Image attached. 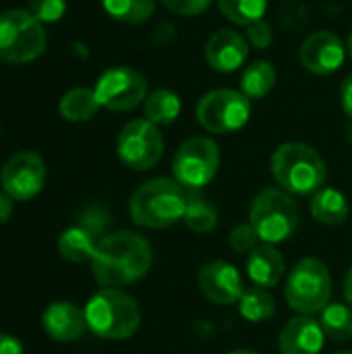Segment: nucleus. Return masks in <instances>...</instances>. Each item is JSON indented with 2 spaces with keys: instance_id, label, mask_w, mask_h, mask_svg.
Wrapping results in <instances>:
<instances>
[{
  "instance_id": "nucleus-1",
  "label": "nucleus",
  "mask_w": 352,
  "mask_h": 354,
  "mask_svg": "<svg viewBox=\"0 0 352 354\" xmlns=\"http://www.w3.org/2000/svg\"><path fill=\"white\" fill-rule=\"evenodd\" d=\"M149 243L131 230L104 236L91 257V272L102 288H120L141 280L151 268Z\"/></svg>"
},
{
  "instance_id": "nucleus-2",
  "label": "nucleus",
  "mask_w": 352,
  "mask_h": 354,
  "mask_svg": "<svg viewBox=\"0 0 352 354\" xmlns=\"http://www.w3.org/2000/svg\"><path fill=\"white\" fill-rule=\"evenodd\" d=\"M187 189L170 178H151L143 183L129 201L131 220L137 226L162 230L185 218Z\"/></svg>"
},
{
  "instance_id": "nucleus-3",
  "label": "nucleus",
  "mask_w": 352,
  "mask_h": 354,
  "mask_svg": "<svg viewBox=\"0 0 352 354\" xmlns=\"http://www.w3.org/2000/svg\"><path fill=\"white\" fill-rule=\"evenodd\" d=\"M272 174L280 189L290 195H315L324 189L328 168L317 149L307 143L290 141L272 156Z\"/></svg>"
},
{
  "instance_id": "nucleus-4",
  "label": "nucleus",
  "mask_w": 352,
  "mask_h": 354,
  "mask_svg": "<svg viewBox=\"0 0 352 354\" xmlns=\"http://www.w3.org/2000/svg\"><path fill=\"white\" fill-rule=\"evenodd\" d=\"M87 328L104 340H127L141 326V311L137 301L118 290L102 288L85 305Z\"/></svg>"
},
{
  "instance_id": "nucleus-5",
  "label": "nucleus",
  "mask_w": 352,
  "mask_h": 354,
  "mask_svg": "<svg viewBox=\"0 0 352 354\" xmlns=\"http://www.w3.org/2000/svg\"><path fill=\"white\" fill-rule=\"evenodd\" d=\"M299 207L284 189H263L251 203L249 224L263 245L286 243L299 228Z\"/></svg>"
},
{
  "instance_id": "nucleus-6",
  "label": "nucleus",
  "mask_w": 352,
  "mask_h": 354,
  "mask_svg": "<svg viewBox=\"0 0 352 354\" xmlns=\"http://www.w3.org/2000/svg\"><path fill=\"white\" fill-rule=\"evenodd\" d=\"M284 297L299 315L322 313L332 299V278L326 263L317 257L297 261L286 278Z\"/></svg>"
},
{
  "instance_id": "nucleus-7",
  "label": "nucleus",
  "mask_w": 352,
  "mask_h": 354,
  "mask_svg": "<svg viewBox=\"0 0 352 354\" xmlns=\"http://www.w3.org/2000/svg\"><path fill=\"white\" fill-rule=\"evenodd\" d=\"M46 50V31L27 10L12 8L0 12V60L25 64L39 58Z\"/></svg>"
},
{
  "instance_id": "nucleus-8",
  "label": "nucleus",
  "mask_w": 352,
  "mask_h": 354,
  "mask_svg": "<svg viewBox=\"0 0 352 354\" xmlns=\"http://www.w3.org/2000/svg\"><path fill=\"white\" fill-rule=\"evenodd\" d=\"M195 116L205 131L214 135H228L241 131L249 122L251 100L237 89H214L199 100Z\"/></svg>"
},
{
  "instance_id": "nucleus-9",
  "label": "nucleus",
  "mask_w": 352,
  "mask_h": 354,
  "mask_svg": "<svg viewBox=\"0 0 352 354\" xmlns=\"http://www.w3.org/2000/svg\"><path fill=\"white\" fill-rule=\"evenodd\" d=\"M220 168V147L210 137H191L174 153V180L191 191H199L214 180Z\"/></svg>"
},
{
  "instance_id": "nucleus-10",
  "label": "nucleus",
  "mask_w": 352,
  "mask_h": 354,
  "mask_svg": "<svg viewBox=\"0 0 352 354\" xmlns=\"http://www.w3.org/2000/svg\"><path fill=\"white\" fill-rule=\"evenodd\" d=\"M116 151L122 164L133 170H149L154 168L164 153V137L160 129L147 118L131 120L122 127Z\"/></svg>"
},
{
  "instance_id": "nucleus-11",
  "label": "nucleus",
  "mask_w": 352,
  "mask_h": 354,
  "mask_svg": "<svg viewBox=\"0 0 352 354\" xmlns=\"http://www.w3.org/2000/svg\"><path fill=\"white\" fill-rule=\"evenodd\" d=\"M93 91L102 108L112 112H129L145 102L147 81L135 68L112 66L100 75Z\"/></svg>"
},
{
  "instance_id": "nucleus-12",
  "label": "nucleus",
  "mask_w": 352,
  "mask_h": 354,
  "mask_svg": "<svg viewBox=\"0 0 352 354\" xmlns=\"http://www.w3.org/2000/svg\"><path fill=\"white\" fill-rule=\"evenodd\" d=\"M0 183L12 199H33L46 185V164L35 151H19L4 164Z\"/></svg>"
},
{
  "instance_id": "nucleus-13",
  "label": "nucleus",
  "mask_w": 352,
  "mask_h": 354,
  "mask_svg": "<svg viewBox=\"0 0 352 354\" xmlns=\"http://www.w3.org/2000/svg\"><path fill=\"white\" fill-rule=\"evenodd\" d=\"M197 286L210 303L222 307L239 303L245 292L239 270L226 261H212L203 266L197 276Z\"/></svg>"
},
{
  "instance_id": "nucleus-14",
  "label": "nucleus",
  "mask_w": 352,
  "mask_h": 354,
  "mask_svg": "<svg viewBox=\"0 0 352 354\" xmlns=\"http://www.w3.org/2000/svg\"><path fill=\"white\" fill-rule=\"evenodd\" d=\"M299 58L309 73L332 75L344 64L346 48L342 39L332 31H315L303 41L299 50Z\"/></svg>"
},
{
  "instance_id": "nucleus-15",
  "label": "nucleus",
  "mask_w": 352,
  "mask_h": 354,
  "mask_svg": "<svg viewBox=\"0 0 352 354\" xmlns=\"http://www.w3.org/2000/svg\"><path fill=\"white\" fill-rule=\"evenodd\" d=\"M247 56H249V41L234 29L216 31L205 46L207 64L218 73H232L241 68Z\"/></svg>"
},
{
  "instance_id": "nucleus-16",
  "label": "nucleus",
  "mask_w": 352,
  "mask_h": 354,
  "mask_svg": "<svg viewBox=\"0 0 352 354\" xmlns=\"http://www.w3.org/2000/svg\"><path fill=\"white\" fill-rule=\"evenodd\" d=\"M324 340L326 334L317 319L311 315H297L282 328L278 351L280 354H319Z\"/></svg>"
},
{
  "instance_id": "nucleus-17",
  "label": "nucleus",
  "mask_w": 352,
  "mask_h": 354,
  "mask_svg": "<svg viewBox=\"0 0 352 354\" xmlns=\"http://www.w3.org/2000/svg\"><path fill=\"white\" fill-rule=\"evenodd\" d=\"M41 326L46 334L56 342H75L85 334V330H89L85 309H79L77 305L66 301L48 305L41 315Z\"/></svg>"
},
{
  "instance_id": "nucleus-18",
  "label": "nucleus",
  "mask_w": 352,
  "mask_h": 354,
  "mask_svg": "<svg viewBox=\"0 0 352 354\" xmlns=\"http://www.w3.org/2000/svg\"><path fill=\"white\" fill-rule=\"evenodd\" d=\"M286 263L274 245H259L247 257V274L255 286L274 288L284 278Z\"/></svg>"
},
{
  "instance_id": "nucleus-19",
  "label": "nucleus",
  "mask_w": 352,
  "mask_h": 354,
  "mask_svg": "<svg viewBox=\"0 0 352 354\" xmlns=\"http://www.w3.org/2000/svg\"><path fill=\"white\" fill-rule=\"evenodd\" d=\"M100 232V226L83 224V226H73L64 230L58 239V251L66 261L73 263H85L91 261L95 247L100 241H95Z\"/></svg>"
},
{
  "instance_id": "nucleus-20",
  "label": "nucleus",
  "mask_w": 352,
  "mask_h": 354,
  "mask_svg": "<svg viewBox=\"0 0 352 354\" xmlns=\"http://www.w3.org/2000/svg\"><path fill=\"white\" fill-rule=\"evenodd\" d=\"M311 216L324 226H340L351 214L349 199L338 189H319L311 195Z\"/></svg>"
},
{
  "instance_id": "nucleus-21",
  "label": "nucleus",
  "mask_w": 352,
  "mask_h": 354,
  "mask_svg": "<svg viewBox=\"0 0 352 354\" xmlns=\"http://www.w3.org/2000/svg\"><path fill=\"white\" fill-rule=\"evenodd\" d=\"M100 108L102 106L95 97V91L87 89V87H77V89L66 91L58 104L60 116L71 122H85V120L93 118Z\"/></svg>"
},
{
  "instance_id": "nucleus-22",
  "label": "nucleus",
  "mask_w": 352,
  "mask_h": 354,
  "mask_svg": "<svg viewBox=\"0 0 352 354\" xmlns=\"http://www.w3.org/2000/svg\"><path fill=\"white\" fill-rule=\"evenodd\" d=\"M143 114L156 127L172 124L180 114V97L170 89H156L145 97Z\"/></svg>"
},
{
  "instance_id": "nucleus-23",
  "label": "nucleus",
  "mask_w": 352,
  "mask_h": 354,
  "mask_svg": "<svg viewBox=\"0 0 352 354\" xmlns=\"http://www.w3.org/2000/svg\"><path fill=\"white\" fill-rule=\"evenodd\" d=\"M185 226L193 232L205 234L218 226V209L197 191L187 189V212L183 218Z\"/></svg>"
},
{
  "instance_id": "nucleus-24",
  "label": "nucleus",
  "mask_w": 352,
  "mask_h": 354,
  "mask_svg": "<svg viewBox=\"0 0 352 354\" xmlns=\"http://www.w3.org/2000/svg\"><path fill=\"white\" fill-rule=\"evenodd\" d=\"M274 85H276V71L268 60L251 62L241 77V91L249 100L266 97L274 89Z\"/></svg>"
},
{
  "instance_id": "nucleus-25",
  "label": "nucleus",
  "mask_w": 352,
  "mask_h": 354,
  "mask_svg": "<svg viewBox=\"0 0 352 354\" xmlns=\"http://www.w3.org/2000/svg\"><path fill=\"white\" fill-rule=\"evenodd\" d=\"M239 311L241 315L251 322V324H261L276 313V301L268 288L261 286H251L245 288L241 301H239Z\"/></svg>"
},
{
  "instance_id": "nucleus-26",
  "label": "nucleus",
  "mask_w": 352,
  "mask_h": 354,
  "mask_svg": "<svg viewBox=\"0 0 352 354\" xmlns=\"http://www.w3.org/2000/svg\"><path fill=\"white\" fill-rule=\"evenodd\" d=\"M102 4L114 21L127 25L145 23L156 10V0H102Z\"/></svg>"
},
{
  "instance_id": "nucleus-27",
  "label": "nucleus",
  "mask_w": 352,
  "mask_h": 354,
  "mask_svg": "<svg viewBox=\"0 0 352 354\" xmlns=\"http://www.w3.org/2000/svg\"><path fill=\"white\" fill-rule=\"evenodd\" d=\"M322 330L328 338L344 342L352 338V309L342 303H330L319 317Z\"/></svg>"
},
{
  "instance_id": "nucleus-28",
  "label": "nucleus",
  "mask_w": 352,
  "mask_h": 354,
  "mask_svg": "<svg viewBox=\"0 0 352 354\" xmlns=\"http://www.w3.org/2000/svg\"><path fill=\"white\" fill-rule=\"evenodd\" d=\"M218 8L230 23L249 27L263 19L268 0H218Z\"/></svg>"
},
{
  "instance_id": "nucleus-29",
  "label": "nucleus",
  "mask_w": 352,
  "mask_h": 354,
  "mask_svg": "<svg viewBox=\"0 0 352 354\" xmlns=\"http://www.w3.org/2000/svg\"><path fill=\"white\" fill-rule=\"evenodd\" d=\"M259 236H257V232L253 230V226L247 222V224H239V226H234L232 230H230V234H228V245H230V249L232 251H237V253H241V255H247V253H251L253 249H257L259 245Z\"/></svg>"
},
{
  "instance_id": "nucleus-30",
  "label": "nucleus",
  "mask_w": 352,
  "mask_h": 354,
  "mask_svg": "<svg viewBox=\"0 0 352 354\" xmlns=\"http://www.w3.org/2000/svg\"><path fill=\"white\" fill-rule=\"evenodd\" d=\"M66 10V0H29V12L39 23H56Z\"/></svg>"
},
{
  "instance_id": "nucleus-31",
  "label": "nucleus",
  "mask_w": 352,
  "mask_h": 354,
  "mask_svg": "<svg viewBox=\"0 0 352 354\" xmlns=\"http://www.w3.org/2000/svg\"><path fill=\"white\" fill-rule=\"evenodd\" d=\"M168 10L183 17H197L210 8L214 0H160Z\"/></svg>"
},
{
  "instance_id": "nucleus-32",
  "label": "nucleus",
  "mask_w": 352,
  "mask_h": 354,
  "mask_svg": "<svg viewBox=\"0 0 352 354\" xmlns=\"http://www.w3.org/2000/svg\"><path fill=\"white\" fill-rule=\"evenodd\" d=\"M274 39V33H272V27L268 21H255L253 25L247 27V41L257 48V50H266Z\"/></svg>"
},
{
  "instance_id": "nucleus-33",
  "label": "nucleus",
  "mask_w": 352,
  "mask_h": 354,
  "mask_svg": "<svg viewBox=\"0 0 352 354\" xmlns=\"http://www.w3.org/2000/svg\"><path fill=\"white\" fill-rule=\"evenodd\" d=\"M340 102H342L344 114L352 120V73L342 81V87H340Z\"/></svg>"
},
{
  "instance_id": "nucleus-34",
  "label": "nucleus",
  "mask_w": 352,
  "mask_h": 354,
  "mask_svg": "<svg viewBox=\"0 0 352 354\" xmlns=\"http://www.w3.org/2000/svg\"><path fill=\"white\" fill-rule=\"evenodd\" d=\"M0 354H23V344L15 336L0 332Z\"/></svg>"
},
{
  "instance_id": "nucleus-35",
  "label": "nucleus",
  "mask_w": 352,
  "mask_h": 354,
  "mask_svg": "<svg viewBox=\"0 0 352 354\" xmlns=\"http://www.w3.org/2000/svg\"><path fill=\"white\" fill-rule=\"evenodd\" d=\"M12 214V197L0 191V224H4Z\"/></svg>"
},
{
  "instance_id": "nucleus-36",
  "label": "nucleus",
  "mask_w": 352,
  "mask_h": 354,
  "mask_svg": "<svg viewBox=\"0 0 352 354\" xmlns=\"http://www.w3.org/2000/svg\"><path fill=\"white\" fill-rule=\"evenodd\" d=\"M344 299L352 307V268L346 272V278H344Z\"/></svg>"
},
{
  "instance_id": "nucleus-37",
  "label": "nucleus",
  "mask_w": 352,
  "mask_h": 354,
  "mask_svg": "<svg viewBox=\"0 0 352 354\" xmlns=\"http://www.w3.org/2000/svg\"><path fill=\"white\" fill-rule=\"evenodd\" d=\"M346 50H349V54H351V58H352V31H351V35H349V44H346Z\"/></svg>"
},
{
  "instance_id": "nucleus-38",
  "label": "nucleus",
  "mask_w": 352,
  "mask_h": 354,
  "mask_svg": "<svg viewBox=\"0 0 352 354\" xmlns=\"http://www.w3.org/2000/svg\"><path fill=\"white\" fill-rule=\"evenodd\" d=\"M228 354H257V353H253V351H232V353H228Z\"/></svg>"
},
{
  "instance_id": "nucleus-39",
  "label": "nucleus",
  "mask_w": 352,
  "mask_h": 354,
  "mask_svg": "<svg viewBox=\"0 0 352 354\" xmlns=\"http://www.w3.org/2000/svg\"><path fill=\"white\" fill-rule=\"evenodd\" d=\"M349 139L352 141V120H351V124H349Z\"/></svg>"
},
{
  "instance_id": "nucleus-40",
  "label": "nucleus",
  "mask_w": 352,
  "mask_h": 354,
  "mask_svg": "<svg viewBox=\"0 0 352 354\" xmlns=\"http://www.w3.org/2000/svg\"><path fill=\"white\" fill-rule=\"evenodd\" d=\"M334 354H352V353H334Z\"/></svg>"
}]
</instances>
